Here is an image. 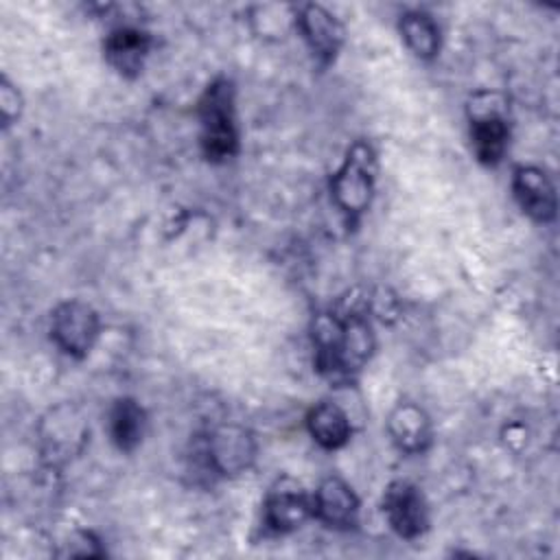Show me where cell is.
<instances>
[{
  "label": "cell",
  "mask_w": 560,
  "mask_h": 560,
  "mask_svg": "<svg viewBox=\"0 0 560 560\" xmlns=\"http://www.w3.org/2000/svg\"><path fill=\"white\" fill-rule=\"evenodd\" d=\"M313 512L328 527H350L357 521L359 501L346 481L328 477L313 497Z\"/></svg>",
  "instance_id": "7"
},
{
  "label": "cell",
  "mask_w": 560,
  "mask_h": 560,
  "mask_svg": "<svg viewBox=\"0 0 560 560\" xmlns=\"http://www.w3.org/2000/svg\"><path fill=\"white\" fill-rule=\"evenodd\" d=\"M311 510L313 501L298 483L280 481L265 503V521L273 532H291L308 518Z\"/></svg>",
  "instance_id": "6"
},
{
  "label": "cell",
  "mask_w": 560,
  "mask_h": 560,
  "mask_svg": "<svg viewBox=\"0 0 560 560\" xmlns=\"http://www.w3.org/2000/svg\"><path fill=\"white\" fill-rule=\"evenodd\" d=\"M400 33L416 57L429 59L440 48L438 24L431 20V15H427L422 11L405 13L400 20Z\"/></svg>",
  "instance_id": "15"
},
{
  "label": "cell",
  "mask_w": 560,
  "mask_h": 560,
  "mask_svg": "<svg viewBox=\"0 0 560 560\" xmlns=\"http://www.w3.org/2000/svg\"><path fill=\"white\" fill-rule=\"evenodd\" d=\"M201 120V144L208 160H228L236 153L238 136L234 122V92L225 79L208 85L199 103Z\"/></svg>",
  "instance_id": "1"
},
{
  "label": "cell",
  "mask_w": 560,
  "mask_h": 560,
  "mask_svg": "<svg viewBox=\"0 0 560 560\" xmlns=\"http://www.w3.org/2000/svg\"><path fill=\"white\" fill-rule=\"evenodd\" d=\"M0 109H2L4 125H9V120L15 118L20 112V96L7 81H2V88H0Z\"/></svg>",
  "instance_id": "16"
},
{
  "label": "cell",
  "mask_w": 560,
  "mask_h": 560,
  "mask_svg": "<svg viewBox=\"0 0 560 560\" xmlns=\"http://www.w3.org/2000/svg\"><path fill=\"white\" fill-rule=\"evenodd\" d=\"M387 429L396 446L407 453L422 451L431 440V422L427 413L411 402H402L392 411Z\"/></svg>",
  "instance_id": "12"
},
{
  "label": "cell",
  "mask_w": 560,
  "mask_h": 560,
  "mask_svg": "<svg viewBox=\"0 0 560 560\" xmlns=\"http://www.w3.org/2000/svg\"><path fill=\"white\" fill-rule=\"evenodd\" d=\"M470 138L477 158L486 164H497L508 147V125L497 107L475 109L470 120Z\"/></svg>",
  "instance_id": "10"
},
{
  "label": "cell",
  "mask_w": 560,
  "mask_h": 560,
  "mask_svg": "<svg viewBox=\"0 0 560 560\" xmlns=\"http://www.w3.org/2000/svg\"><path fill=\"white\" fill-rule=\"evenodd\" d=\"M109 431H112V440L118 444V448L131 451L133 446H138L144 435L142 407L131 398L118 400L109 413Z\"/></svg>",
  "instance_id": "14"
},
{
  "label": "cell",
  "mask_w": 560,
  "mask_h": 560,
  "mask_svg": "<svg viewBox=\"0 0 560 560\" xmlns=\"http://www.w3.org/2000/svg\"><path fill=\"white\" fill-rule=\"evenodd\" d=\"M149 52V35L144 31L120 26L105 39V57L114 70L125 77H136Z\"/></svg>",
  "instance_id": "11"
},
{
  "label": "cell",
  "mask_w": 560,
  "mask_h": 560,
  "mask_svg": "<svg viewBox=\"0 0 560 560\" xmlns=\"http://www.w3.org/2000/svg\"><path fill=\"white\" fill-rule=\"evenodd\" d=\"M383 512L402 538H416L427 529V505L420 490L407 481H394L383 497Z\"/></svg>",
  "instance_id": "4"
},
{
  "label": "cell",
  "mask_w": 560,
  "mask_h": 560,
  "mask_svg": "<svg viewBox=\"0 0 560 560\" xmlns=\"http://www.w3.org/2000/svg\"><path fill=\"white\" fill-rule=\"evenodd\" d=\"M332 197L348 217L368 210L374 190V153L365 142H354L343 166L332 177Z\"/></svg>",
  "instance_id": "2"
},
{
  "label": "cell",
  "mask_w": 560,
  "mask_h": 560,
  "mask_svg": "<svg viewBox=\"0 0 560 560\" xmlns=\"http://www.w3.org/2000/svg\"><path fill=\"white\" fill-rule=\"evenodd\" d=\"M298 26L311 50L322 59H332L343 42V28L326 9L308 4L300 11Z\"/></svg>",
  "instance_id": "9"
},
{
  "label": "cell",
  "mask_w": 560,
  "mask_h": 560,
  "mask_svg": "<svg viewBox=\"0 0 560 560\" xmlns=\"http://www.w3.org/2000/svg\"><path fill=\"white\" fill-rule=\"evenodd\" d=\"M512 186L523 212H527L532 219L549 221L556 214V190L540 168H516Z\"/></svg>",
  "instance_id": "8"
},
{
  "label": "cell",
  "mask_w": 560,
  "mask_h": 560,
  "mask_svg": "<svg viewBox=\"0 0 560 560\" xmlns=\"http://www.w3.org/2000/svg\"><path fill=\"white\" fill-rule=\"evenodd\" d=\"M98 335L96 313L83 302H66L52 315V337L57 346L74 357H83Z\"/></svg>",
  "instance_id": "3"
},
{
  "label": "cell",
  "mask_w": 560,
  "mask_h": 560,
  "mask_svg": "<svg viewBox=\"0 0 560 560\" xmlns=\"http://www.w3.org/2000/svg\"><path fill=\"white\" fill-rule=\"evenodd\" d=\"M308 431L324 448H339L350 438V422L335 402H319L308 413Z\"/></svg>",
  "instance_id": "13"
},
{
  "label": "cell",
  "mask_w": 560,
  "mask_h": 560,
  "mask_svg": "<svg viewBox=\"0 0 560 560\" xmlns=\"http://www.w3.org/2000/svg\"><path fill=\"white\" fill-rule=\"evenodd\" d=\"M208 464L221 475H234L247 468L254 457L252 438L238 427H221L206 442Z\"/></svg>",
  "instance_id": "5"
}]
</instances>
